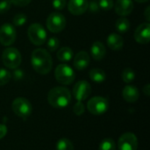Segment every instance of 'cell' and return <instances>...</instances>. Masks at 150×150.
I'll return each mask as SVG.
<instances>
[{
	"label": "cell",
	"instance_id": "cell-11",
	"mask_svg": "<svg viewBox=\"0 0 150 150\" xmlns=\"http://www.w3.org/2000/svg\"><path fill=\"white\" fill-rule=\"evenodd\" d=\"M119 150H137L138 139L133 133L123 134L118 142Z\"/></svg>",
	"mask_w": 150,
	"mask_h": 150
},
{
	"label": "cell",
	"instance_id": "cell-4",
	"mask_svg": "<svg viewBox=\"0 0 150 150\" xmlns=\"http://www.w3.org/2000/svg\"><path fill=\"white\" fill-rule=\"evenodd\" d=\"M27 35L29 40L35 46L43 45L47 40V32L43 25L39 23H33L29 26Z\"/></svg>",
	"mask_w": 150,
	"mask_h": 150
},
{
	"label": "cell",
	"instance_id": "cell-16",
	"mask_svg": "<svg viewBox=\"0 0 150 150\" xmlns=\"http://www.w3.org/2000/svg\"><path fill=\"white\" fill-rule=\"evenodd\" d=\"M106 43H107V46L110 49L114 50V51H118L123 47L124 39L122 38L121 35L115 33H112L110 35H108V37L106 39Z\"/></svg>",
	"mask_w": 150,
	"mask_h": 150
},
{
	"label": "cell",
	"instance_id": "cell-33",
	"mask_svg": "<svg viewBox=\"0 0 150 150\" xmlns=\"http://www.w3.org/2000/svg\"><path fill=\"white\" fill-rule=\"evenodd\" d=\"M88 9H90L91 11H98V10L99 9V5H98V3L96 2L95 0L91 1L90 4H89V6H88Z\"/></svg>",
	"mask_w": 150,
	"mask_h": 150
},
{
	"label": "cell",
	"instance_id": "cell-30",
	"mask_svg": "<svg viewBox=\"0 0 150 150\" xmlns=\"http://www.w3.org/2000/svg\"><path fill=\"white\" fill-rule=\"evenodd\" d=\"M11 4L9 0H2L0 2V14L7 12L11 9Z\"/></svg>",
	"mask_w": 150,
	"mask_h": 150
},
{
	"label": "cell",
	"instance_id": "cell-26",
	"mask_svg": "<svg viewBox=\"0 0 150 150\" xmlns=\"http://www.w3.org/2000/svg\"><path fill=\"white\" fill-rule=\"evenodd\" d=\"M59 46H60V40L56 37H51L47 43V49L51 52L56 51L58 49Z\"/></svg>",
	"mask_w": 150,
	"mask_h": 150
},
{
	"label": "cell",
	"instance_id": "cell-25",
	"mask_svg": "<svg viewBox=\"0 0 150 150\" xmlns=\"http://www.w3.org/2000/svg\"><path fill=\"white\" fill-rule=\"evenodd\" d=\"M11 78V74L9 70L5 69H0V86L4 85L10 82Z\"/></svg>",
	"mask_w": 150,
	"mask_h": 150
},
{
	"label": "cell",
	"instance_id": "cell-15",
	"mask_svg": "<svg viewBox=\"0 0 150 150\" xmlns=\"http://www.w3.org/2000/svg\"><path fill=\"white\" fill-rule=\"evenodd\" d=\"M90 61L89 54L86 51H80L74 57L73 65L77 70H83L89 66Z\"/></svg>",
	"mask_w": 150,
	"mask_h": 150
},
{
	"label": "cell",
	"instance_id": "cell-35",
	"mask_svg": "<svg viewBox=\"0 0 150 150\" xmlns=\"http://www.w3.org/2000/svg\"><path fill=\"white\" fill-rule=\"evenodd\" d=\"M13 76H14V78L17 80V79H20L22 76H23V72H22V70L21 69H15V70H14V73H13Z\"/></svg>",
	"mask_w": 150,
	"mask_h": 150
},
{
	"label": "cell",
	"instance_id": "cell-28",
	"mask_svg": "<svg viewBox=\"0 0 150 150\" xmlns=\"http://www.w3.org/2000/svg\"><path fill=\"white\" fill-rule=\"evenodd\" d=\"M98 5L105 11H110L113 8L114 2L113 0H98Z\"/></svg>",
	"mask_w": 150,
	"mask_h": 150
},
{
	"label": "cell",
	"instance_id": "cell-10",
	"mask_svg": "<svg viewBox=\"0 0 150 150\" xmlns=\"http://www.w3.org/2000/svg\"><path fill=\"white\" fill-rule=\"evenodd\" d=\"M91 93V86L85 80L78 81L73 87V96L77 101H83L87 99Z\"/></svg>",
	"mask_w": 150,
	"mask_h": 150
},
{
	"label": "cell",
	"instance_id": "cell-31",
	"mask_svg": "<svg viewBox=\"0 0 150 150\" xmlns=\"http://www.w3.org/2000/svg\"><path fill=\"white\" fill-rule=\"evenodd\" d=\"M52 4L55 10L61 11V10H63L65 8L67 2H66V0H53Z\"/></svg>",
	"mask_w": 150,
	"mask_h": 150
},
{
	"label": "cell",
	"instance_id": "cell-2",
	"mask_svg": "<svg viewBox=\"0 0 150 150\" xmlns=\"http://www.w3.org/2000/svg\"><path fill=\"white\" fill-rule=\"evenodd\" d=\"M49 105L54 108H64L71 101V93L69 89L62 86H57L51 89L47 94Z\"/></svg>",
	"mask_w": 150,
	"mask_h": 150
},
{
	"label": "cell",
	"instance_id": "cell-23",
	"mask_svg": "<svg viewBox=\"0 0 150 150\" xmlns=\"http://www.w3.org/2000/svg\"><path fill=\"white\" fill-rule=\"evenodd\" d=\"M121 77L122 80L126 83H129L131 82H133L135 78V72L131 69V68H126L121 74Z\"/></svg>",
	"mask_w": 150,
	"mask_h": 150
},
{
	"label": "cell",
	"instance_id": "cell-36",
	"mask_svg": "<svg viewBox=\"0 0 150 150\" xmlns=\"http://www.w3.org/2000/svg\"><path fill=\"white\" fill-rule=\"evenodd\" d=\"M144 17L148 22L150 21V6H148L144 11Z\"/></svg>",
	"mask_w": 150,
	"mask_h": 150
},
{
	"label": "cell",
	"instance_id": "cell-17",
	"mask_svg": "<svg viewBox=\"0 0 150 150\" xmlns=\"http://www.w3.org/2000/svg\"><path fill=\"white\" fill-rule=\"evenodd\" d=\"M91 56L96 61H101L105 58L106 54V48L101 41H95L91 47Z\"/></svg>",
	"mask_w": 150,
	"mask_h": 150
},
{
	"label": "cell",
	"instance_id": "cell-22",
	"mask_svg": "<svg viewBox=\"0 0 150 150\" xmlns=\"http://www.w3.org/2000/svg\"><path fill=\"white\" fill-rule=\"evenodd\" d=\"M56 150H74V145L69 139L62 138L56 143Z\"/></svg>",
	"mask_w": 150,
	"mask_h": 150
},
{
	"label": "cell",
	"instance_id": "cell-27",
	"mask_svg": "<svg viewBox=\"0 0 150 150\" xmlns=\"http://www.w3.org/2000/svg\"><path fill=\"white\" fill-rule=\"evenodd\" d=\"M27 20V17L24 13H18L13 18V25L15 26H21L25 24Z\"/></svg>",
	"mask_w": 150,
	"mask_h": 150
},
{
	"label": "cell",
	"instance_id": "cell-21",
	"mask_svg": "<svg viewBox=\"0 0 150 150\" xmlns=\"http://www.w3.org/2000/svg\"><path fill=\"white\" fill-rule=\"evenodd\" d=\"M130 25H130L129 20L126 18H120L115 23V28L120 33L127 32L130 28Z\"/></svg>",
	"mask_w": 150,
	"mask_h": 150
},
{
	"label": "cell",
	"instance_id": "cell-19",
	"mask_svg": "<svg viewBox=\"0 0 150 150\" xmlns=\"http://www.w3.org/2000/svg\"><path fill=\"white\" fill-rule=\"evenodd\" d=\"M73 50L69 47H63L57 51V59L62 62H69L73 58Z\"/></svg>",
	"mask_w": 150,
	"mask_h": 150
},
{
	"label": "cell",
	"instance_id": "cell-38",
	"mask_svg": "<svg viewBox=\"0 0 150 150\" xmlns=\"http://www.w3.org/2000/svg\"><path fill=\"white\" fill-rule=\"evenodd\" d=\"M136 2H138V3H146V2H148L149 0H135Z\"/></svg>",
	"mask_w": 150,
	"mask_h": 150
},
{
	"label": "cell",
	"instance_id": "cell-9",
	"mask_svg": "<svg viewBox=\"0 0 150 150\" xmlns=\"http://www.w3.org/2000/svg\"><path fill=\"white\" fill-rule=\"evenodd\" d=\"M17 38L15 26L11 24L5 23L0 27V44L4 47L12 45Z\"/></svg>",
	"mask_w": 150,
	"mask_h": 150
},
{
	"label": "cell",
	"instance_id": "cell-18",
	"mask_svg": "<svg viewBox=\"0 0 150 150\" xmlns=\"http://www.w3.org/2000/svg\"><path fill=\"white\" fill-rule=\"evenodd\" d=\"M123 98L128 103H134L139 99V90L133 85H127L122 91Z\"/></svg>",
	"mask_w": 150,
	"mask_h": 150
},
{
	"label": "cell",
	"instance_id": "cell-29",
	"mask_svg": "<svg viewBox=\"0 0 150 150\" xmlns=\"http://www.w3.org/2000/svg\"><path fill=\"white\" fill-rule=\"evenodd\" d=\"M84 111H85L84 105L82 103V101H77V102L75 104L74 107H73V112H74V113H75L76 116H81V115L83 114Z\"/></svg>",
	"mask_w": 150,
	"mask_h": 150
},
{
	"label": "cell",
	"instance_id": "cell-8",
	"mask_svg": "<svg viewBox=\"0 0 150 150\" xmlns=\"http://www.w3.org/2000/svg\"><path fill=\"white\" fill-rule=\"evenodd\" d=\"M109 107V102L105 98L94 97L87 103L88 111L94 115H101L105 113Z\"/></svg>",
	"mask_w": 150,
	"mask_h": 150
},
{
	"label": "cell",
	"instance_id": "cell-24",
	"mask_svg": "<svg viewBox=\"0 0 150 150\" xmlns=\"http://www.w3.org/2000/svg\"><path fill=\"white\" fill-rule=\"evenodd\" d=\"M99 150H116V144L111 138L103 140L99 145Z\"/></svg>",
	"mask_w": 150,
	"mask_h": 150
},
{
	"label": "cell",
	"instance_id": "cell-14",
	"mask_svg": "<svg viewBox=\"0 0 150 150\" xmlns=\"http://www.w3.org/2000/svg\"><path fill=\"white\" fill-rule=\"evenodd\" d=\"M113 7L118 15L126 17L130 15L133 11L134 2L133 0H116Z\"/></svg>",
	"mask_w": 150,
	"mask_h": 150
},
{
	"label": "cell",
	"instance_id": "cell-1",
	"mask_svg": "<svg viewBox=\"0 0 150 150\" xmlns=\"http://www.w3.org/2000/svg\"><path fill=\"white\" fill-rule=\"evenodd\" d=\"M31 63L33 69L40 75L48 74L53 67L52 57L44 48H36L32 52Z\"/></svg>",
	"mask_w": 150,
	"mask_h": 150
},
{
	"label": "cell",
	"instance_id": "cell-6",
	"mask_svg": "<svg viewBox=\"0 0 150 150\" xmlns=\"http://www.w3.org/2000/svg\"><path fill=\"white\" fill-rule=\"evenodd\" d=\"M11 108L13 112L22 119L28 118L32 113V105L29 100L25 98H17L13 100Z\"/></svg>",
	"mask_w": 150,
	"mask_h": 150
},
{
	"label": "cell",
	"instance_id": "cell-12",
	"mask_svg": "<svg viewBox=\"0 0 150 150\" xmlns=\"http://www.w3.org/2000/svg\"><path fill=\"white\" fill-rule=\"evenodd\" d=\"M134 40L139 44H148L150 40V24L149 22L141 24L134 31Z\"/></svg>",
	"mask_w": 150,
	"mask_h": 150
},
{
	"label": "cell",
	"instance_id": "cell-37",
	"mask_svg": "<svg viewBox=\"0 0 150 150\" xmlns=\"http://www.w3.org/2000/svg\"><path fill=\"white\" fill-rule=\"evenodd\" d=\"M143 93L146 95V96H149L150 95V85L148 83V84H146L144 87H143Z\"/></svg>",
	"mask_w": 150,
	"mask_h": 150
},
{
	"label": "cell",
	"instance_id": "cell-7",
	"mask_svg": "<svg viewBox=\"0 0 150 150\" xmlns=\"http://www.w3.org/2000/svg\"><path fill=\"white\" fill-rule=\"evenodd\" d=\"M66 18L60 12H52L47 18V27L54 33L62 32L66 26Z\"/></svg>",
	"mask_w": 150,
	"mask_h": 150
},
{
	"label": "cell",
	"instance_id": "cell-5",
	"mask_svg": "<svg viewBox=\"0 0 150 150\" xmlns=\"http://www.w3.org/2000/svg\"><path fill=\"white\" fill-rule=\"evenodd\" d=\"M54 76L58 83L64 85H69L75 80V72L70 66L62 63L56 67L54 70Z\"/></svg>",
	"mask_w": 150,
	"mask_h": 150
},
{
	"label": "cell",
	"instance_id": "cell-34",
	"mask_svg": "<svg viewBox=\"0 0 150 150\" xmlns=\"http://www.w3.org/2000/svg\"><path fill=\"white\" fill-rule=\"evenodd\" d=\"M7 134V127L4 124H0V140L3 139Z\"/></svg>",
	"mask_w": 150,
	"mask_h": 150
},
{
	"label": "cell",
	"instance_id": "cell-20",
	"mask_svg": "<svg viewBox=\"0 0 150 150\" xmlns=\"http://www.w3.org/2000/svg\"><path fill=\"white\" fill-rule=\"evenodd\" d=\"M89 76H90V78L93 82L98 83H103L106 78V75H105V71L103 69H98V68L92 69L90 71Z\"/></svg>",
	"mask_w": 150,
	"mask_h": 150
},
{
	"label": "cell",
	"instance_id": "cell-3",
	"mask_svg": "<svg viewBox=\"0 0 150 150\" xmlns=\"http://www.w3.org/2000/svg\"><path fill=\"white\" fill-rule=\"evenodd\" d=\"M2 61L6 68L15 69L21 63V54L15 47H7L2 53Z\"/></svg>",
	"mask_w": 150,
	"mask_h": 150
},
{
	"label": "cell",
	"instance_id": "cell-32",
	"mask_svg": "<svg viewBox=\"0 0 150 150\" xmlns=\"http://www.w3.org/2000/svg\"><path fill=\"white\" fill-rule=\"evenodd\" d=\"M11 2V4H14V5H17V6H26L28 5L32 0H9Z\"/></svg>",
	"mask_w": 150,
	"mask_h": 150
},
{
	"label": "cell",
	"instance_id": "cell-13",
	"mask_svg": "<svg viewBox=\"0 0 150 150\" xmlns=\"http://www.w3.org/2000/svg\"><path fill=\"white\" fill-rule=\"evenodd\" d=\"M89 6V2L87 0H69L68 3V9L69 12L75 16H79L83 14Z\"/></svg>",
	"mask_w": 150,
	"mask_h": 150
}]
</instances>
